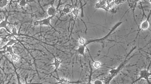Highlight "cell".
<instances>
[{"label":"cell","mask_w":151,"mask_h":84,"mask_svg":"<svg viewBox=\"0 0 151 84\" xmlns=\"http://www.w3.org/2000/svg\"><path fill=\"white\" fill-rule=\"evenodd\" d=\"M130 58L128 59H125V61L122 63L118 67L114 69H112L109 72V76L108 78H107L106 81V84H109L110 83V82L111 81V80L113 79V78L116 76L117 75V74L120 72V70L122 69V68L124 67V66H125L126 63L130 59Z\"/></svg>","instance_id":"obj_1"},{"label":"cell","mask_w":151,"mask_h":84,"mask_svg":"<svg viewBox=\"0 0 151 84\" xmlns=\"http://www.w3.org/2000/svg\"><path fill=\"white\" fill-rule=\"evenodd\" d=\"M115 5L114 1H100L96 4L95 7L96 9L108 11Z\"/></svg>","instance_id":"obj_2"},{"label":"cell","mask_w":151,"mask_h":84,"mask_svg":"<svg viewBox=\"0 0 151 84\" xmlns=\"http://www.w3.org/2000/svg\"><path fill=\"white\" fill-rule=\"evenodd\" d=\"M151 73L149 72L148 70L143 69L140 71L139 73V77L138 79L133 81L132 84L135 83L136 82H138L139 80L142 79H144L147 80L148 83L149 84H151V81L150 80L151 79Z\"/></svg>","instance_id":"obj_3"},{"label":"cell","mask_w":151,"mask_h":84,"mask_svg":"<svg viewBox=\"0 0 151 84\" xmlns=\"http://www.w3.org/2000/svg\"><path fill=\"white\" fill-rule=\"evenodd\" d=\"M13 45L8 46V47H6L3 50V51L1 52L4 53V54L6 53H9L11 56L12 60L15 62H18L20 59V57L18 55L15 54L13 51Z\"/></svg>","instance_id":"obj_4"},{"label":"cell","mask_w":151,"mask_h":84,"mask_svg":"<svg viewBox=\"0 0 151 84\" xmlns=\"http://www.w3.org/2000/svg\"><path fill=\"white\" fill-rule=\"evenodd\" d=\"M55 16H49L46 18L40 21H37L33 23V25L34 26H50L52 27L51 24V20Z\"/></svg>","instance_id":"obj_5"},{"label":"cell","mask_w":151,"mask_h":84,"mask_svg":"<svg viewBox=\"0 0 151 84\" xmlns=\"http://www.w3.org/2000/svg\"><path fill=\"white\" fill-rule=\"evenodd\" d=\"M52 77L58 81V82L55 83L54 84H79L82 82V81H70L68 79H64V78H59V77H56L53 75H52Z\"/></svg>","instance_id":"obj_6"},{"label":"cell","mask_w":151,"mask_h":84,"mask_svg":"<svg viewBox=\"0 0 151 84\" xmlns=\"http://www.w3.org/2000/svg\"><path fill=\"white\" fill-rule=\"evenodd\" d=\"M73 8V7L72 6V5H70L69 4H67L66 5L64 6L63 9L60 11L61 15V16L66 15V14H68L70 12H72Z\"/></svg>","instance_id":"obj_7"},{"label":"cell","mask_w":151,"mask_h":84,"mask_svg":"<svg viewBox=\"0 0 151 84\" xmlns=\"http://www.w3.org/2000/svg\"><path fill=\"white\" fill-rule=\"evenodd\" d=\"M54 57V62L53 63L49 64V66H55V69L54 71V73H56L59 70V67L60 66L61 64L63 62V61L57 58L56 57H55L54 55H53Z\"/></svg>","instance_id":"obj_8"},{"label":"cell","mask_w":151,"mask_h":84,"mask_svg":"<svg viewBox=\"0 0 151 84\" xmlns=\"http://www.w3.org/2000/svg\"><path fill=\"white\" fill-rule=\"evenodd\" d=\"M8 18H9V16H6L5 17V19L4 21H2L0 23V28H5L6 30V31L8 32L10 34H11V32L10 30L7 27V25L8 24H12V25H14V24L11 23L9 22L8 21Z\"/></svg>","instance_id":"obj_9"},{"label":"cell","mask_w":151,"mask_h":84,"mask_svg":"<svg viewBox=\"0 0 151 84\" xmlns=\"http://www.w3.org/2000/svg\"><path fill=\"white\" fill-rule=\"evenodd\" d=\"M151 12H150L149 15L148 16L146 20H145L142 23L141 25V30H146L148 29L149 27V19L150 16Z\"/></svg>","instance_id":"obj_10"},{"label":"cell","mask_w":151,"mask_h":84,"mask_svg":"<svg viewBox=\"0 0 151 84\" xmlns=\"http://www.w3.org/2000/svg\"><path fill=\"white\" fill-rule=\"evenodd\" d=\"M57 12V10L56 8L54 6L52 5L48 8L47 13L49 16H55Z\"/></svg>","instance_id":"obj_11"},{"label":"cell","mask_w":151,"mask_h":84,"mask_svg":"<svg viewBox=\"0 0 151 84\" xmlns=\"http://www.w3.org/2000/svg\"><path fill=\"white\" fill-rule=\"evenodd\" d=\"M11 63L12 64V65H13V66L14 68L15 69V72L16 74V77H17V81H18V84H23L20 82V77L19 74L17 73V71H16V68L15 67V65H14L13 63L12 62H11ZM25 83L24 84H42L41 83H28L27 81V78H25Z\"/></svg>","instance_id":"obj_12"},{"label":"cell","mask_w":151,"mask_h":84,"mask_svg":"<svg viewBox=\"0 0 151 84\" xmlns=\"http://www.w3.org/2000/svg\"><path fill=\"white\" fill-rule=\"evenodd\" d=\"M18 42V40H15L13 38L12 39H10L9 41V42L2 48H0V50H4V49L6 47H8L9 46H13L14 44H16Z\"/></svg>","instance_id":"obj_13"},{"label":"cell","mask_w":151,"mask_h":84,"mask_svg":"<svg viewBox=\"0 0 151 84\" xmlns=\"http://www.w3.org/2000/svg\"><path fill=\"white\" fill-rule=\"evenodd\" d=\"M72 12L73 14L75 16V21L79 14L80 9L77 7H73Z\"/></svg>","instance_id":"obj_14"},{"label":"cell","mask_w":151,"mask_h":84,"mask_svg":"<svg viewBox=\"0 0 151 84\" xmlns=\"http://www.w3.org/2000/svg\"><path fill=\"white\" fill-rule=\"evenodd\" d=\"M30 1H25V0L18 1L19 5L21 7H25L27 4H28V2Z\"/></svg>","instance_id":"obj_15"},{"label":"cell","mask_w":151,"mask_h":84,"mask_svg":"<svg viewBox=\"0 0 151 84\" xmlns=\"http://www.w3.org/2000/svg\"><path fill=\"white\" fill-rule=\"evenodd\" d=\"M8 1L6 0H0V8H3L7 5Z\"/></svg>","instance_id":"obj_16"},{"label":"cell","mask_w":151,"mask_h":84,"mask_svg":"<svg viewBox=\"0 0 151 84\" xmlns=\"http://www.w3.org/2000/svg\"><path fill=\"white\" fill-rule=\"evenodd\" d=\"M90 68H91V72H90V76H89L88 82L87 83V84H93L91 82V78L92 74V68L91 67V65H90Z\"/></svg>","instance_id":"obj_17"},{"label":"cell","mask_w":151,"mask_h":84,"mask_svg":"<svg viewBox=\"0 0 151 84\" xmlns=\"http://www.w3.org/2000/svg\"><path fill=\"white\" fill-rule=\"evenodd\" d=\"M86 40L83 38H80L79 40V43L80 45H83L85 44Z\"/></svg>","instance_id":"obj_18"},{"label":"cell","mask_w":151,"mask_h":84,"mask_svg":"<svg viewBox=\"0 0 151 84\" xmlns=\"http://www.w3.org/2000/svg\"><path fill=\"white\" fill-rule=\"evenodd\" d=\"M92 83L93 84H103V82L102 81L99 79H97V80H95Z\"/></svg>","instance_id":"obj_19"},{"label":"cell","mask_w":151,"mask_h":84,"mask_svg":"<svg viewBox=\"0 0 151 84\" xmlns=\"http://www.w3.org/2000/svg\"><path fill=\"white\" fill-rule=\"evenodd\" d=\"M94 67H96V68H99V67H100L101 63L99 62H96L94 63Z\"/></svg>","instance_id":"obj_20"},{"label":"cell","mask_w":151,"mask_h":84,"mask_svg":"<svg viewBox=\"0 0 151 84\" xmlns=\"http://www.w3.org/2000/svg\"><path fill=\"white\" fill-rule=\"evenodd\" d=\"M124 1H114V2L116 5H118L120 4L124 3Z\"/></svg>","instance_id":"obj_21"},{"label":"cell","mask_w":151,"mask_h":84,"mask_svg":"<svg viewBox=\"0 0 151 84\" xmlns=\"http://www.w3.org/2000/svg\"><path fill=\"white\" fill-rule=\"evenodd\" d=\"M2 43V40H1V38H0V45H1V44Z\"/></svg>","instance_id":"obj_22"}]
</instances>
